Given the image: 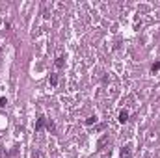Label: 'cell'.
I'll list each match as a JSON object with an SVG mask.
<instances>
[{
  "instance_id": "cell-1",
  "label": "cell",
  "mask_w": 160,
  "mask_h": 158,
  "mask_svg": "<svg viewBox=\"0 0 160 158\" xmlns=\"http://www.w3.org/2000/svg\"><path fill=\"white\" fill-rule=\"evenodd\" d=\"M119 121H121V123H127V121H128V112H127V110H121V114H119Z\"/></svg>"
},
{
  "instance_id": "cell-2",
  "label": "cell",
  "mask_w": 160,
  "mask_h": 158,
  "mask_svg": "<svg viewBox=\"0 0 160 158\" xmlns=\"http://www.w3.org/2000/svg\"><path fill=\"white\" fill-rule=\"evenodd\" d=\"M121 158H130V147H123L121 149Z\"/></svg>"
},
{
  "instance_id": "cell-3",
  "label": "cell",
  "mask_w": 160,
  "mask_h": 158,
  "mask_svg": "<svg viewBox=\"0 0 160 158\" xmlns=\"http://www.w3.org/2000/svg\"><path fill=\"white\" fill-rule=\"evenodd\" d=\"M45 123H47L45 117H39V119H37V125H35V130H41V128L45 127Z\"/></svg>"
},
{
  "instance_id": "cell-4",
  "label": "cell",
  "mask_w": 160,
  "mask_h": 158,
  "mask_svg": "<svg viewBox=\"0 0 160 158\" xmlns=\"http://www.w3.org/2000/svg\"><path fill=\"white\" fill-rule=\"evenodd\" d=\"M106 141H108V136H103V138H100V139H99V143H97V147H99V149H103V147H104V145H106Z\"/></svg>"
},
{
  "instance_id": "cell-5",
  "label": "cell",
  "mask_w": 160,
  "mask_h": 158,
  "mask_svg": "<svg viewBox=\"0 0 160 158\" xmlns=\"http://www.w3.org/2000/svg\"><path fill=\"white\" fill-rule=\"evenodd\" d=\"M56 67H63V58H56Z\"/></svg>"
},
{
  "instance_id": "cell-6",
  "label": "cell",
  "mask_w": 160,
  "mask_h": 158,
  "mask_svg": "<svg viewBox=\"0 0 160 158\" xmlns=\"http://www.w3.org/2000/svg\"><path fill=\"white\" fill-rule=\"evenodd\" d=\"M93 123H97V119H95V117H88L86 125H93Z\"/></svg>"
},
{
  "instance_id": "cell-7",
  "label": "cell",
  "mask_w": 160,
  "mask_h": 158,
  "mask_svg": "<svg viewBox=\"0 0 160 158\" xmlns=\"http://www.w3.org/2000/svg\"><path fill=\"white\" fill-rule=\"evenodd\" d=\"M158 69H160V61H156V63H155V65H153V67H151V71H153V73H155V71H158Z\"/></svg>"
},
{
  "instance_id": "cell-8",
  "label": "cell",
  "mask_w": 160,
  "mask_h": 158,
  "mask_svg": "<svg viewBox=\"0 0 160 158\" xmlns=\"http://www.w3.org/2000/svg\"><path fill=\"white\" fill-rule=\"evenodd\" d=\"M6 104H8V99H6V97H2V99H0V106H6Z\"/></svg>"
},
{
  "instance_id": "cell-9",
  "label": "cell",
  "mask_w": 160,
  "mask_h": 158,
  "mask_svg": "<svg viewBox=\"0 0 160 158\" xmlns=\"http://www.w3.org/2000/svg\"><path fill=\"white\" fill-rule=\"evenodd\" d=\"M50 82H52V86H56V84H58V78H56V74H52V76H50Z\"/></svg>"
},
{
  "instance_id": "cell-10",
  "label": "cell",
  "mask_w": 160,
  "mask_h": 158,
  "mask_svg": "<svg viewBox=\"0 0 160 158\" xmlns=\"http://www.w3.org/2000/svg\"><path fill=\"white\" fill-rule=\"evenodd\" d=\"M47 128H49V130H54V125H52V121L47 123Z\"/></svg>"
},
{
  "instance_id": "cell-11",
  "label": "cell",
  "mask_w": 160,
  "mask_h": 158,
  "mask_svg": "<svg viewBox=\"0 0 160 158\" xmlns=\"http://www.w3.org/2000/svg\"><path fill=\"white\" fill-rule=\"evenodd\" d=\"M0 52H2V49H0Z\"/></svg>"
}]
</instances>
